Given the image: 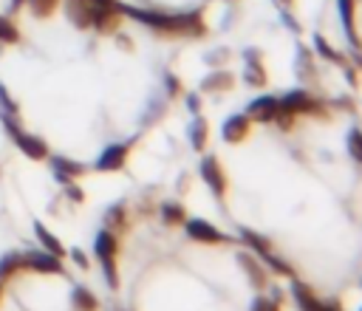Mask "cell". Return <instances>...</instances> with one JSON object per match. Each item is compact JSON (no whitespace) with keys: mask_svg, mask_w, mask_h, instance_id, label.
Returning <instances> with one entry per match:
<instances>
[{"mask_svg":"<svg viewBox=\"0 0 362 311\" xmlns=\"http://www.w3.org/2000/svg\"><path fill=\"white\" fill-rule=\"evenodd\" d=\"M218 204L314 311H362V122L305 90L232 116L209 153Z\"/></svg>","mask_w":362,"mask_h":311,"instance_id":"obj_1","label":"cell"},{"mask_svg":"<svg viewBox=\"0 0 362 311\" xmlns=\"http://www.w3.org/2000/svg\"><path fill=\"white\" fill-rule=\"evenodd\" d=\"M116 311H283L277 271L240 235L173 201H122L99 235Z\"/></svg>","mask_w":362,"mask_h":311,"instance_id":"obj_2","label":"cell"},{"mask_svg":"<svg viewBox=\"0 0 362 311\" xmlns=\"http://www.w3.org/2000/svg\"><path fill=\"white\" fill-rule=\"evenodd\" d=\"M0 311H116V305L65 263L17 254L0 266Z\"/></svg>","mask_w":362,"mask_h":311,"instance_id":"obj_3","label":"cell"},{"mask_svg":"<svg viewBox=\"0 0 362 311\" xmlns=\"http://www.w3.org/2000/svg\"><path fill=\"white\" fill-rule=\"evenodd\" d=\"M283 3H288V0H283Z\"/></svg>","mask_w":362,"mask_h":311,"instance_id":"obj_4","label":"cell"}]
</instances>
